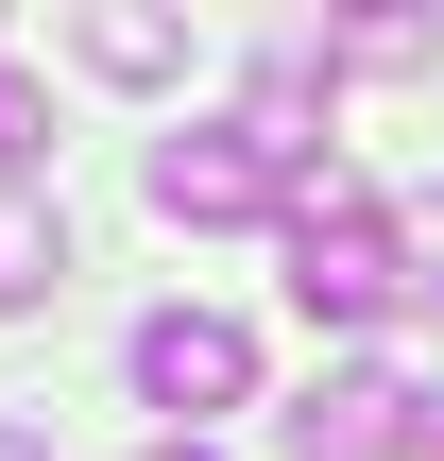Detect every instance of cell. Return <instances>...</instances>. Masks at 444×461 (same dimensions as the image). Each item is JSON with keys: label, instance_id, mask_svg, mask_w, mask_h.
<instances>
[{"label": "cell", "instance_id": "6da1fadb", "mask_svg": "<svg viewBox=\"0 0 444 461\" xmlns=\"http://www.w3.org/2000/svg\"><path fill=\"white\" fill-rule=\"evenodd\" d=\"M308 188H325L308 51H274V68H257V103H222V120L154 137V205H171V222H274V205H308Z\"/></svg>", "mask_w": 444, "mask_h": 461}, {"label": "cell", "instance_id": "7a4b0ae2", "mask_svg": "<svg viewBox=\"0 0 444 461\" xmlns=\"http://www.w3.org/2000/svg\"><path fill=\"white\" fill-rule=\"evenodd\" d=\"M291 308H308V325H376V308H411V257H394V205H376V188L325 171V188L291 205Z\"/></svg>", "mask_w": 444, "mask_h": 461}, {"label": "cell", "instance_id": "3957f363", "mask_svg": "<svg viewBox=\"0 0 444 461\" xmlns=\"http://www.w3.org/2000/svg\"><path fill=\"white\" fill-rule=\"evenodd\" d=\"M137 393H154V411H240V393H257V325L154 308V325H137Z\"/></svg>", "mask_w": 444, "mask_h": 461}, {"label": "cell", "instance_id": "277c9868", "mask_svg": "<svg viewBox=\"0 0 444 461\" xmlns=\"http://www.w3.org/2000/svg\"><path fill=\"white\" fill-rule=\"evenodd\" d=\"M171 51H188V34H171V17H137V0H120V17H86V68H120V86H171Z\"/></svg>", "mask_w": 444, "mask_h": 461}, {"label": "cell", "instance_id": "5b68a950", "mask_svg": "<svg viewBox=\"0 0 444 461\" xmlns=\"http://www.w3.org/2000/svg\"><path fill=\"white\" fill-rule=\"evenodd\" d=\"M51 274H68V240L34 205H0V308H51Z\"/></svg>", "mask_w": 444, "mask_h": 461}, {"label": "cell", "instance_id": "8992f818", "mask_svg": "<svg viewBox=\"0 0 444 461\" xmlns=\"http://www.w3.org/2000/svg\"><path fill=\"white\" fill-rule=\"evenodd\" d=\"M394 257H411V291H444V188H411V205H394Z\"/></svg>", "mask_w": 444, "mask_h": 461}, {"label": "cell", "instance_id": "52a82bcc", "mask_svg": "<svg viewBox=\"0 0 444 461\" xmlns=\"http://www.w3.org/2000/svg\"><path fill=\"white\" fill-rule=\"evenodd\" d=\"M34 154H51V120H34V86L0 68V171H34Z\"/></svg>", "mask_w": 444, "mask_h": 461}, {"label": "cell", "instance_id": "ba28073f", "mask_svg": "<svg viewBox=\"0 0 444 461\" xmlns=\"http://www.w3.org/2000/svg\"><path fill=\"white\" fill-rule=\"evenodd\" d=\"M137 461H222V445H205V428H171V445H137Z\"/></svg>", "mask_w": 444, "mask_h": 461}, {"label": "cell", "instance_id": "9c48e42d", "mask_svg": "<svg viewBox=\"0 0 444 461\" xmlns=\"http://www.w3.org/2000/svg\"><path fill=\"white\" fill-rule=\"evenodd\" d=\"M0 461H51V445H34V428H0Z\"/></svg>", "mask_w": 444, "mask_h": 461}, {"label": "cell", "instance_id": "30bf717a", "mask_svg": "<svg viewBox=\"0 0 444 461\" xmlns=\"http://www.w3.org/2000/svg\"><path fill=\"white\" fill-rule=\"evenodd\" d=\"M411 461H444V428H428V445H411Z\"/></svg>", "mask_w": 444, "mask_h": 461}]
</instances>
